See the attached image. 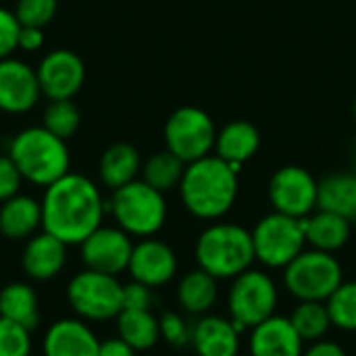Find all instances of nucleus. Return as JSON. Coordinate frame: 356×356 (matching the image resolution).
Wrapping results in <instances>:
<instances>
[{"instance_id": "obj_33", "label": "nucleus", "mask_w": 356, "mask_h": 356, "mask_svg": "<svg viewBox=\"0 0 356 356\" xmlns=\"http://www.w3.org/2000/svg\"><path fill=\"white\" fill-rule=\"evenodd\" d=\"M58 8V0H17L15 2V17L21 25L29 27H46Z\"/></svg>"}, {"instance_id": "obj_26", "label": "nucleus", "mask_w": 356, "mask_h": 356, "mask_svg": "<svg viewBox=\"0 0 356 356\" xmlns=\"http://www.w3.org/2000/svg\"><path fill=\"white\" fill-rule=\"evenodd\" d=\"M0 317L33 332L40 325V300L31 284L10 282L0 290Z\"/></svg>"}, {"instance_id": "obj_15", "label": "nucleus", "mask_w": 356, "mask_h": 356, "mask_svg": "<svg viewBox=\"0 0 356 356\" xmlns=\"http://www.w3.org/2000/svg\"><path fill=\"white\" fill-rule=\"evenodd\" d=\"M42 98L38 73L21 58L0 60V111L6 115H25Z\"/></svg>"}, {"instance_id": "obj_12", "label": "nucleus", "mask_w": 356, "mask_h": 356, "mask_svg": "<svg viewBox=\"0 0 356 356\" xmlns=\"http://www.w3.org/2000/svg\"><path fill=\"white\" fill-rule=\"evenodd\" d=\"M134 250V240L117 225H100L81 244L79 257L86 269H94L108 275L127 271Z\"/></svg>"}, {"instance_id": "obj_30", "label": "nucleus", "mask_w": 356, "mask_h": 356, "mask_svg": "<svg viewBox=\"0 0 356 356\" xmlns=\"http://www.w3.org/2000/svg\"><path fill=\"white\" fill-rule=\"evenodd\" d=\"M42 125L60 140H69L81 125V113L73 100H50L42 113Z\"/></svg>"}, {"instance_id": "obj_10", "label": "nucleus", "mask_w": 356, "mask_h": 356, "mask_svg": "<svg viewBox=\"0 0 356 356\" xmlns=\"http://www.w3.org/2000/svg\"><path fill=\"white\" fill-rule=\"evenodd\" d=\"M163 138L165 148L188 165L215 152L217 127L207 111L198 106H179L167 117Z\"/></svg>"}, {"instance_id": "obj_6", "label": "nucleus", "mask_w": 356, "mask_h": 356, "mask_svg": "<svg viewBox=\"0 0 356 356\" xmlns=\"http://www.w3.org/2000/svg\"><path fill=\"white\" fill-rule=\"evenodd\" d=\"M67 302L88 323L113 321L123 311V284L117 275L83 269L69 280Z\"/></svg>"}, {"instance_id": "obj_40", "label": "nucleus", "mask_w": 356, "mask_h": 356, "mask_svg": "<svg viewBox=\"0 0 356 356\" xmlns=\"http://www.w3.org/2000/svg\"><path fill=\"white\" fill-rule=\"evenodd\" d=\"M98 356H136V350L117 336V338H108L100 342Z\"/></svg>"}, {"instance_id": "obj_18", "label": "nucleus", "mask_w": 356, "mask_h": 356, "mask_svg": "<svg viewBox=\"0 0 356 356\" xmlns=\"http://www.w3.org/2000/svg\"><path fill=\"white\" fill-rule=\"evenodd\" d=\"M250 356H302L305 342L294 330L290 317L273 315L250 330L248 336Z\"/></svg>"}, {"instance_id": "obj_28", "label": "nucleus", "mask_w": 356, "mask_h": 356, "mask_svg": "<svg viewBox=\"0 0 356 356\" xmlns=\"http://www.w3.org/2000/svg\"><path fill=\"white\" fill-rule=\"evenodd\" d=\"M184 171H186V163L165 148L161 152H154L152 156H148L142 163L140 179H144L148 186H152L154 190L165 194L169 190L179 188Z\"/></svg>"}, {"instance_id": "obj_31", "label": "nucleus", "mask_w": 356, "mask_h": 356, "mask_svg": "<svg viewBox=\"0 0 356 356\" xmlns=\"http://www.w3.org/2000/svg\"><path fill=\"white\" fill-rule=\"evenodd\" d=\"M332 325L340 332L356 334V282H342L325 300Z\"/></svg>"}, {"instance_id": "obj_25", "label": "nucleus", "mask_w": 356, "mask_h": 356, "mask_svg": "<svg viewBox=\"0 0 356 356\" xmlns=\"http://www.w3.org/2000/svg\"><path fill=\"white\" fill-rule=\"evenodd\" d=\"M317 209L353 221L356 217V173L336 171L319 179Z\"/></svg>"}, {"instance_id": "obj_42", "label": "nucleus", "mask_w": 356, "mask_h": 356, "mask_svg": "<svg viewBox=\"0 0 356 356\" xmlns=\"http://www.w3.org/2000/svg\"><path fill=\"white\" fill-rule=\"evenodd\" d=\"M353 227H355V229H356V217H355V219H353Z\"/></svg>"}, {"instance_id": "obj_5", "label": "nucleus", "mask_w": 356, "mask_h": 356, "mask_svg": "<svg viewBox=\"0 0 356 356\" xmlns=\"http://www.w3.org/2000/svg\"><path fill=\"white\" fill-rule=\"evenodd\" d=\"M106 211L115 219L117 227L138 240L154 238L167 223L165 194L140 177L113 190L106 200Z\"/></svg>"}, {"instance_id": "obj_2", "label": "nucleus", "mask_w": 356, "mask_h": 356, "mask_svg": "<svg viewBox=\"0 0 356 356\" xmlns=\"http://www.w3.org/2000/svg\"><path fill=\"white\" fill-rule=\"evenodd\" d=\"M238 173V167L215 152L188 163L177 188L184 209L200 221H221L236 204L240 190Z\"/></svg>"}, {"instance_id": "obj_38", "label": "nucleus", "mask_w": 356, "mask_h": 356, "mask_svg": "<svg viewBox=\"0 0 356 356\" xmlns=\"http://www.w3.org/2000/svg\"><path fill=\"white\" fill-rule=\"evenodd\" d=\"M44 42H46V35H44V29H42V27L21 25L17 50H23V52H38V50H42Z\"/></svg>"}, {"instance_id": "obj_29", "label": "nucleus", "mask_w": 356, "mask_h": 356, "mask_svg": "<svg viewBox=\"0 0 356 356\" xmlns=\"http://www.w3.org/2000/svg\"><path fill=\"white\" fill-rule=\"evenodd\" d=\"M290 321L305 344L323 340L327 332L334 327L327 305L317 302V300H298V305L294 307L290 315Z\"/></svg>"}, {"instance_id": "obj_17", "label": "nucleus", "mask_w": 356, "mask_h": 356, "mask_svg": "<svg viewBox=\"0 0 356 356\" xmlns=\"http://www.w3.org/2000/svg\"><path fill=\"white\" fill-rule=\"evenodd\" d=\"M67 244L48 232H38L25 240L21 252V269L31 282H50L58 277L67 265Z\"/></svg>"}, {"instance_id": "obj_4", "label": "nucleus", "mask_w": 356, "mask_h": 356, "mask_svg": "<svg viewBox=\"0 0 356 356\" xmlns=\"http://www.w3.org/2000/svg\"><path fill=\"white\" fill-rule=\"evenodd\" d=\"M194 257L200 269H204L219 282H232L234 277L250 269L257 261L252 234L238 223L213 221L198 234Z\"/></svg>"}, {"instance_id": "obj_22", "label": "nucleus", "mask_w": 356, "mask_h": 356, "mask_svg": "<svg viewBox=\"0 0 356 356\" xmlns=\"http://www.w3.org/2000/svg\"><path fill=\"white\" fill-rule=\"evenodd\" d=\"M175 298L186 315L202 317L209 315L219 300V280L196 267L181 275L175 288Z\"/></svg>"}, {"instance_id": "obj_7", "label": "nucleus", "mask_w": 356, "mask_h": 356, "mask_svg": "<svg viewBox=\"0 0 356 356\" xmlns=\"http://www.w3.org/2000/svg\"><path fill=\"white\" fill-rule=\"evenodd\" d=\"M344 282V269L336 254L305 248L286 269L284 288L296 300L325 302Z\"/></svg>"}, {"instance_id": "obj_35", "label": "nucleus", "mask_w": 356, "mask_h": 356, "mask_svg": "<svg viewBox=\"0 0 356 356\" xmlns=\"http://www.w3.org/2000/svg\"><path fill=\"white\" fill-rule=\"evenodd\" d=\"M19 31H21V23L15 17V13L0 6V60L13 56V52L17 50Z\"/></svg>"}, {"instance_id": "obj_34", "label": "nucleus", "mask_w": 356, "mask_h": 356, "mask_svg": "<svg viewBox=\"0 0 356 356\" xmlns=\"http://www.w3.org/2000/svg\"><path fill=\"white\" fill-rule=\"evenodd\" d=\"M161 340L171 348H188L192 342V323L175 311H167L159 317Z\"/></svg>"}, {"instance_id": "obj_41", "label": "nucleus", "mask_w": 356, "mask_h": 356, "mask_svg": "<svg viewBox=\"0 0 356 356\" xmlns=\"http://www.w3.org/2000/svg\"><path fill=\"white\" fill-rule=\"evenodd\" d=\"M353 115H355V119H356V100H355V106H353Z\"/></svg>"}, {"instance_id": "obj_27", "label": "nucleus", "mask_w": 356, "mask_h": 356, "mask_svg": "<svg viewBox=\"0 0 356 356\" xmlns=\"http://www.w3.org/2000/svg\"><path fill=\"white\" fill-rule=\"evenodd\" d=\"M117 336L136 353L150 350L161 340L159 317L152 311H121L117 317Z\"/></svg>"}, {"instance_id": "obj_1", "label": "nucleus", "mask_w": 356, "mask_h": 356, "mask_svg": "<svg viewBox=\"0 0 356 356\" xmlns=\"http://www.w3.org/2000/svg\"><path fill=\"white\" fill-rule=\"evenodd\" d=\"M42 229L65 242L79 246L104 221L106 200L94 179L69 171L42 196Z\"/></svg>"}, {"instance_id": "obj_32", "label": "nucleus", "mask_w": 356, "mask_h": 356, "mask_svg": "<svg viewBox=\"0 0 356 356\" xmlns=\"http://www.w3.org/2000/svg\"><path fill=\"white\" fill-rule=\"evenodd\" d=\"M31 332L0 317V356H31Z\"/></svg>"}, {"instance_id": "obj_13", "label": "nucleus", "mask_w": 356, "mask_h": 356, "mask_svg": "<svg viewBox=\"0 0 356 356\" xmlns=\"http://www.w3.org/2000/svg\"><path fill=\"white\" fill-rule=\"evenodd\" d=\"M42 96L48 100H73L86 81V65L81 56L69 48L46 52L35 69Z\"/></svg>"}, {"instance_id": "obj_14", "label": "nucleus", "mask_w": 356, "mask_h": 356, "mask_svg": "<svg viewBox=\"0 0 356 356\" xmlns=\"http://www.w3.org/2000/svg\"><path fill=\"white\" fill-rule=\"evenodd\" d=\"M177 267L179 263H177L175 250L167 242L154 236V238H144L134 244L127 273L131 275L134 282H140L156 290L175 280Z\"/></svg>"}, {"instance_id": "obj_36", "label": "nucleus", "mask_w": 356, "mask_h": 356, "mask_svg": "<svg viewBox=\"0 0 356 356\" xmlns=\"http://www.w3.org/2000/svg\"><path fill=\"white\" fill-rule=\"evenodd\" d=\"M23 175L8 154H0V202L17 196L23 186Z\"/></svg>"}, {"instance_id": "obj_43", "label": "nucleus", "mask_w": 356, "mask_h": 356, "mask_svg": "<svg viewBox=\"0 0 356 356\" xmlns=\"http://www.w3.org/2000/svg\"><path fill=\"white\" fill-rule=\"evenodd\" d=\"M238 356H250V355H238Z\"/></svg>"}, {"instance_id": "obj_19", "label": "nucleus", "mask_w": 356, "mask_h": 356, "mask_svg": "<svg viewBox=\"0 0 356 356\" xmlns=\"http://www.w3.org/2000/svg\"><path fill=\"white\" fill-rule=\"evenodd\" d=\"M240 330L229 317L215 313L196 317L192 323V350L196 356H238Z\"/></svg>"}, {"instance_id": "obj_16", "label": "nucleus", "mask_w": 356, "mask_h": 356, "mask_svg": "<svg viewBox=\"0 0 356 356\" xmlns=\"http://www.w3.org/2000/svg\"><path fill=\"white\" fill-rule=\"evenodd\" d=\"M98 348L96 332L79 317L56 319L42 338V356H98Z\"/></svg>"}, {"instance_id": "obj_20", "label": "nucleus", "mask_w": 356, "mask_h": 356, "mask_svg": "<svg viewBox=\"0 0 356 356\" xmlns=\"http://www.w3.org/2000/svg\"><path fill=\"white\" fill-rule=\"evenodd\" d=\"M261 148V131L254 123L246 119H234L217 129L215 154L227 161L229 165L242 169Z\"/></svg>"}, {"instance_id": "obj_11", "label": "nucleus", "mask_w": 356, "mask_h": 356, "mask_svg": "<svg viewBox=\"0 0 356 356\" xmlns=\"http://www.w3.org/2000/svg\"><path fill=\"white\" fill-rule=\"evenodd\" d=\"M317 192L319 181L300 165L280 167L267 186V196L275 213L307 219L317 211Z\"/></svg>"}, {"instance_id": "obj_24", "label": "nucleus", "mask_w": 356, "mask_h": 356, "mask_svg": "<svg viewBox=\"0 0 356 356\" xmlns=\"http://www.w3.org/2000/svg\"><path fill=\"white\" fill-rule=\"evenodd\" d=\"M305 234L309 248L336 254L350 242L353 221L342 215L317 209L305 219Z\"/></svg>"}, {"instance_id": "obj_8", "label": "nucleus", "mask_w": 356, "mask_h": 356, "mask_svg": "<svg viewBox=\"0 0 356 356\" xmlns=\"http://www.w3.org/2000/svg\"><path fill=\"white\" fill-rule=\"evenodd\" d=\"M280 290L273 277L261 269H246L232 280L227 292L229 319L240 332H250L265 319L277 315Z\"/></svg>"}, {"instance_id": "obj_23", "label": "nucleus", "mask_w": 356, "mask_h": 356, "mask_svg": "<svg viewBox=\"0 0 356 356\" xmlns=\"http://www.w3.org/2000/svg\"><path fill=\"white\" fill-rule=\"evenodd\" d=\"M142 156L134 144L115 142L111 144L98 161V179L111 192L131 184L142 173Z\"/></svg>"}, {"instance_id": "obj_37", "label": "nucleus", "mask_w": 356, "mask_h": 356, "mask_svg": "<svg viewBox=\"0 0 356 356\" xmlns=\"http://www.w3.org/2000/svg\"><path fill=\"white\" fill-rule=\"evenodd\" d=\"M152 305H154L152 288L134 280L129 284H123V311H150Z\"/></svg>"}, {"instance_id": "obj_44", "label": "nucleus", "mask_w": 356, "mask_h": 356, "mask_svg": "<svg viewBox=\"0 0 356 356\" xmlns=\"http://www.w3.org/2000/svg\"><path fill=\"white\" fill-rule=\"evenodd\" d=\"M355 161H356V150H355Z\"/></svg>"}, {"instance_id": "obj_21", "label": "nucleus", "mask_w": 356, "mask_h": 356, "mask_svg": "<svg viewBox=\"0 0 356 356\" xmlns=\"http://www.w3.org/2000/svg\"><path fill=\"white\" fill-rule=\"evenodd\" d=\"M42 229V202L29 194H17L0 202V236L29 240Z\"/></svg>"}, {"instance_id": "obj_3", "label": "nucleus", "mask_w": 356, "mask_h": 356, "mask_svg": "<svg viewBox=\"0 0 356 356\" xmlns=\"http://www.w3.org/2000/svg\"><path fill=\"white\" fill-rule=\"evenodd\" d=\"M6 154L21 171L23 179L38 188H48L71 171L67 140H60L44 125H31L15 134Z\"/></svg>"}, {"instance_id": "obj_9", "label": "nucleus", "mask_w": 356, "mask_h": 356, "mask_svg": "<svg viewBox=\"0 0 356 356\" xmlns=\"http://www.w3.org/2000/svg\"><path fill=\"white\" fill-rule=\"evenodd\" d=\"M254 257L269 269H286L305 248V219L288 217L282 213H269L250 229Z\"/></svg>"}, {"instance_id": "obj_39", "label": "nucleus", "mask_w": 356, "mask_h": 356, "mask_svg": "<svg viewBox=\"0 0 356 356\" xmlns=\"http://www.w3.org/2000/svg\"><path fill=\"white\" fill-rule=\"evenodd\" d=\"M302 356H348V353L340 346V344H336V342H332V340H319V342H311L307 348H305V355Z\"/></svg>"}]
</instances>
